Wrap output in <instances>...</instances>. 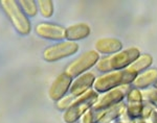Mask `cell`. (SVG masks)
<instances>
[{
    "label": "cell",
    "instance_id": "1",
    "mask_svg": "<svg viewBox=\"0 0 157 123\" xmlns=\"http://www.w3.org/2000/svg\"><path fill=\"white\" fill-rule=\"evenodd\" d=\"M140 50L136 47H130L125 50L117 52L112 56L101 57L98 64L95 65L98 71L102 73H108L111 71L127 69L137 57L140 56Z\"/></svg>",
    "mask_w": 157,
    "mask_h": 123
},
{
    "label": "cell",
    "instance_id": "25",
    "mask_svg": "<svg viewBox=\"0 0 157 123\" xmlns=\"http://www.w3.org/2000/svg\"><path fill=\"white\" fill-rule=\"evenodd\" d=\"M153 88H154V89H155V90H157V80H156L155 82H154V85H153Z\"/></svg>",
    "mask_w": 157,
    "mask_h": 123
},
{
    "label": "cell",
    "instance_id": "14",
    "mask_svg": "<svg viewBox=\"0 0 157 123\" xmlns=\"http://www.w3.org/2000/svg\"><path fill=\"white\" fill-rule=\"evenodd\" d=\"M157 80V69L156 68H150V69L144 71L143 73L138 74L133 80V88L140 91H145L149 87L154 85Z\"/></svg>",
    "mask_w": 157,
    "mask_h": 123
},
{
    "label": "cell",
    "instance_id": "22",
    "mask_svg": "<svg viewBox=\"0 0 157 123\" xmlns=\"http://www.w3.org/2000/svg\"><path fill=\"white\" fill-rule=\"evenodd\" d=\"M149 123H157V111L156 110H154L153 112H152L150 118L148 119Z\"/></svg>",
    "mask_w": 157,
    "mask_h": 123
},
{
    "label": "cell",
    "instance_id": "7",
    "mask_svg": "<svg viewBox=\"0 0 157 123\" xmlns=\"http://www.w3.org/2000/svg\"><path fill=\"white\" fill-rule=\"evenodd\" d=\"M129 90H130L129 86H123L100 94L97 102L93 104L92 110L94 112H101L115 104L121 103L126 98Z\"/></svg>",
    "mask_w": 157,
    "mask_h": 123
},
{
    "label": "cell",
    "instance_id": "17",
    "mask_svg": "<svg viewBox=\"0 0 157 123\" xmlns=\"http://www.w3.org/2000/svg\"><path fill=\"white\" fill-rule=\"evenodd\" d=\"M38 9H39L40 15L45 19H48L54 15V2L50 0H40L37 2Z\"/></svg>",
    "mask_w": 157,
    "mask_h": 123
},
{
    "label": "cell",
    "instance_id": "16",
    "mask_svg": "<svg viewBox=\"0 0 157 123\" xmlns=\"http://www.w3.org/2000/svg\"><path fill=\"white\" fill-rule=\"evenodd\" d=\"M152 64H153V57H152L151 54L144 53V54H140V56L127 68V70L129 72H131V73L135 74L136 76H137L138 74L143 73L144 71L150 69Z\"/></svg>",
    "mask_w": 157,
    "mask_h": 123
},
{
    "label": "cell",
    "instance_id": "10",
    "mask_svg": "<svg viewBox=\"0 0 157 123\" xmlns=\"http://www.w3.org/2000/svg\"><path fill=\"white\" fill-rule=\"evenodd\" d=\"M72 80V77H70L66 72H63V73L58 75L56 79L52 81V84L50 85V88L48 90L49 98L56 102L62 99L69 92Z\"/></svg>",
    "mask_w": 157,
    "mask_h": 123
},
{
    "label": "cell",
    "instance_id": "15",
    "mask_svg": "<svg viewBox=\"0 0 157 123\" xmlns=\"http://www.w3.org/2000/svg\"><path fill=\"white\" fill-rule=\"evenodd\" d=\"M91 28L86 23H78L66 27V41L77 42L89 37Z\"/></svg>",
    "mask_w": 157,
    "mask_h": 123
},
{
    "label": "cell",
    "instance_id": "19",
    "mask_svg": "<svg viewBox=\"0 0 157 123\" xmlns=\"http://www.w3.org/2000/svg\"><path fill=\"white\" fill-rule=\"evenodd\" d=\"M75 97L77 96H73L71 94L65 95L62 99H60L59 101L56 102V107H57V109L59 110V111L65 112L73 104V102H75Z\"/></svg>",
    "mask_w": 157,
    "mask_h": 123
},
{
    "label": "cell",
    "instance_id": "13",
    "mask_svg": "<svg viewBox=\"0 0 157 123\" xmlns=\"http://www.w3.org/2000/svg\"><path fill=\"white\" fill-rule=\"evenodd\" d=\"M94 48L100 54L112 56L123 50V43L116 38H102L95 42Z\"/></svg>",
    "mask_w": 157,
    "mask_h": 123
},
{
    "label": "cell",
    "instance_id": "12",
    "mask_svg": "<svg viewBox=\"0 0 157 123\" xmlns=\"http://www.w3.org/2000/svg\"><path fill=\"white\" fill-rule=\"evenodd\" d=\"M126 114V103L121 102L113 107L101 112H95V121L97 123H112L118 121Z\"/></svg>",
    "mask_w": 157,
    "mask_h": 123
},
{
    "label": "cell",
    "instance_id": "20",
    "mask_svg": "<svg viewBox=\"0 0 157 123\" xmlns=\"http://www.w3.org/2000/svg\"><path fill=\"white\" fill-rule=\"evenodd\" d=\"M141 92H143L144 100L146 102H148L150 105H152L157 111V90L153 88V89H147Z\"/></svg>",
    "mask_w": 157,
    "mask_h": 123
},
{
    "label": "cell",
    "instance_id": "9",
    "mask_svg": "<svg viewBox=\"0 0 157 123\" xmlns=\"http://www.w3.org/2000/svg\"><path fill=\"white\" fill-rule=\"evenodd\" d=\"M35 32L42 39L52 41L66 40V27L49 22H42L37 24L35 27Z\"/></svg>",
    "mask_w": 157,
    "mask_h": 123
},
{
    "label": "cell",
    "instance_id": "23",
    "mask_svg": "<svg viewBox=\"0 0 157 123\" xmlns=\"http://www.w3.org/2000/svg\"><path fill=\"white\" fill-rule=\"evenodd\" d=\"M133 123H149L148 120H145V119H141L139 118L137 120H133Z\"/></svg>",
    "mask_w": 157,
    "mask_h": 123
},
{
    "label": "cell",
    "instance_id": "3",
    "mask_svg": "<svg viewBox=\"0 0 157 123\" xmlns=\"http://www.w3.org/2000/svg\"><path fill=\"white\" fill-rule=\"evenodd\" d=\"M3 12L11 21L13 26L22 36H27L32 31V24L29 17L24 14L18 1L15 0H2L0 1Z\"/></svg>",
    "mask_w": 157,
    "mask_h": 123
},
{
    "label": "cell",
    "instance_id": "21",
    "mask_svg": "<svg viewBox=\"0 0 157 123\" xmlns=\"http://www.w3.org/2000/svg\"><path fill=\"white\" fill-rule=\"evenodd\" d=\"M78 123H97V121H95V112L92 109L86 112L78 120Z\"/></svg>",
    "mask_w": 157,
    "mask_h": 123
},
{
    "label": "cell",
    "instance_id": "5",
    "mask_svg": "<svg viewBox=\"0 0 157 123\" xmlns=\"http://www.w3.org/2000/svg\"><path fill=\"white\" fill-rule=\"evenodd\" d=\"M100 59L101 56L98 52L95 50H88L83 54H81L80 56H78L75 60H73L67 66L65 72L70 77L75 78V77L88 72V70L92 67H94L100 61Z\"/></svg>",
    "mask_w": 157,
    "mask_h": 123
},
{
    "label": "cell",
    "instance_id": "8",
    "mask_svg": "<svg viewBox=\"0 0 157 123\" xmlns=\"http://www.w3.org/2000/svg\"><path fill=\"white\" fill-rule=\"evenodd\" d=\"M126 114L131 121L141 118L143 110L145 107L143 92L135 88H130L126 96Z\"/></svg>",
    "mask_w": 157,
    "mask_h": 123
},
{
    "label": "cell",
    "instance_id": "2",
    "mask_svg": "<svg viewBox=\"0 0 157 123\" xmlns=\"http://www.w3.org/2000/svg\"><path fill=\"white\" fill-rule=\"evenodd\" d=\"M135 77L136 75L129 72L127 69L104 73L95 78L93 90L98 94H103L115 88L129 86L130 84H132Z\"/></svg>",
    "mask_w": 157,
    "mask_h": 123
},
{
    "label": "cell",
    "instance_id": "6",
    "mask_svg": "<svg viewBox=\"0 0 157 123\" xmlns=\"http://www.w3.org/2000/svg\"><path fill=\"white\" fill-rule=\"evenodd\" d=\"M78 51V44L71 41H61L47 47L43 51V59L48 63H55L71 56Z\"/></svg>",
    "mask_w": 157,
    "mask_h": 123
},
{
    "label": "cell",
    "instance_id": "11",
    "mask_svg": "<svg viewBox=\"0 0 157 123\" xmlns=\"http://www.w3.org/2000/svg\"><path fill=\"white\" fill-rule=\"evenodd\" d=\"M95 78L97 77L92 72H86V73L75 77L70 86L69 94L73 95V96H80V95L88 92L93 88Z\"/></svg>",
    "mask_w": 157,
    "mask_h": 123
},
{
    "label": "cell",
    "instance_id": "24",
    "mask_svg": "<svg viewBox=\"0 0 157 123\" xmlns=\"http://www.w3.org/2000/svg\"><path fill=\"white\" fill-rule=\"evenodd\" d=\"M114 123H133V121H131L130 119H124V120H118Z\"/></svg>",
    "mask_w": 157,
    "mask_h": 123
},
{
    "label": "cell",
    "instance_id": "18",
    "mask_svg": "<svg viewBox=\"0 0 157 123\" xmlns=\"http://www.w3.org/2000/svg\"><path fill=\"white\" fill-rule=\"evenodd\" d=\"M19 4L27 17H35L38 14V4L34 0H20Z\"/></svg>",
    "mask_w": 157,
    "mask_h": 123
},
{
    "label": "cell",
    "instance_id": "4",
    "mask_svg": "<svg viewBox=\"0 0 157 123\" xmlns=\"http://www.w3.org/2000/svg\"><path fill=\"white\" fill-rule=\"evenodd\" d=\"M98 95L93 89L84 93L83 95L75 97L73 104L63 114V121L65 123H75L81 119V117L92 109L93 104L97 102Z\"/></svg>",
    "mask_w": 157,
    "mask_h": 123
}]
</instances>
